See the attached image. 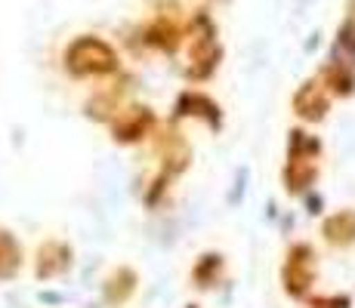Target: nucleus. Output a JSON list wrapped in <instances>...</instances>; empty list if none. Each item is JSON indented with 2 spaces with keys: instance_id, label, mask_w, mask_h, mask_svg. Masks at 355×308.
<instances>
[{
  "instance_id": "f257e3e1",
  "label": "nucleus",
  "mask_w": 355,
  "mask_h": 308,
  "mask_svg": "<svg viewBox=\"0 0 355 308\" xmlns=\"http://www.w3.org/2000/svg\"><path fill=\"white\" fill-rule=\"evenodd\" d=\"M65 65L71 74L84 78V74H112L118 68V56L114 50L99 37H80L71 44L65 53Z\"/></svg>"
},
{
  "instance_id": "f03ea898",
  "label": "nucleus",
  "mask_w": 355,
  "mask_h": 308,
  "mask_svg": "<svg viewBox=\"0 0 355 308\" xmlns=\"http://www.w3.org/2000/svg\"><path fill=\"white\" fill-rule=\"evenodd\" d=\"M284 280H288V293L300 296L306 287L312 284V253L309 246H297L288 259V269H284Z\"/></svg>"
},
{
  "instance_id": "7ed1b4c3",
  "label": "nucleus",
  "mask_w": 355,
  "mask_h": 308,
  "mask_svg": "<svg viewBox=\"0 0 355 308\" xmlns=\"http://www.w3.org/2000/svg\"><path fill=\"white\" fill-rule=\"evenodd\" d=\"M71 265V250L62 244H46L40 246V265H37V275L40 278H56Z\"/></svg>"
},
{
  "instance_id": "20e7f679",
  "label": "nucleus",
  "mask_w": 355,
  "mask_h": 308,
  "mask_svg": "<svg viewBox=\"0 0 355 308\" xmlns=\"http://www.w3.org/2000/svg\"><path fill=\"white\" fill-rule=\"evenodd\" d=\"M293 105H297V111L303 114L306 120H318V118H324L327 99L322 96V87H318V84H306L303 90L297 93V99H293Z\"/></svg>"
},
{
  "instance_id": "39448f33",
  "label": "nucleus",
  "mask_w": 355,
  "mask_h": 308,
  "mask_svg": "<svg viewBox=\"0 0 355 308\" xmlns=\"http://www.w3.org/2000/svg\"><path fill=\"white\" fill-rule=\"evenodd\" d=\"M324 235H327V241H334V244H352L355 241V213H340V216L327 219Z\"/></svg>"
},
{
  "instance_id": "423d86ee",
  "label": "nucleus",
  "mask_w": 355,
  "mask_h": 308,
  "mask_svg": "<svg viewBox=\"0 0 355 308\" xmlns=\"http://www.w3.org/2000/svg\"><path fill=\"white\" fill-rule=\"evenodd\" d=\"M22 262V250L16 246L10 231H0V278H12Z\"/></svg>"
},
{
  "instance_id": "0eeeda50",
  "label": "nucleus",
  "mask_w": 355,
  "mask_h": 308,
  "mask_svg": "<svg viewBox=\"0 0 355 308\" xmlns=\"http://www.w3.org/2000/svg\"><path fill=\"white\" fill-rule=\"evenodd\" d=\"M148 123H152V114H148V111H136L127 123H114V133H118V139L133 142V139H139V136L146 133Z\"/></svg>"
}]
</instances>
